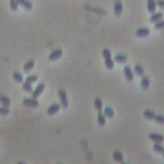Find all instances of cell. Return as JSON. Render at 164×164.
I'll return each mask as SVG.
<instances>
[{
    "label": "cell",
    "instance_id": "cell-8",
    "mask_svg": "<svg viewBox=\"0 0 164 164\" xmlns=\"http://www.w3.org/2000/svg\"><path fill=\"white\" fill-rule=\"evenodd\" d=\"M150 31L147 28H142L138 29L135 32V35L139 37H146L150 35Z\"/></svg>",
    "mask_w": 164,
    "mask_h": 164
},
{
    "label": "cell",
    "instance_id": "cell-30",
    "mask_svg": "<svg viewBox=\"0 0 164 164\" xmlns=\"http://www.w3.org/2000/svg\"><path fill=\"white\" fill-rule=\"evenodd\" d=\"M10 112V110L9 107L7 106H3L0 107V115H8Z\"/></svg>",
    "mask_w": 164,
    "mask_h": 164
},
{
    "label": "cell",
    "instance_id": "cell-34",
    "mask_svg": "<svg viewBox=\"0 0 164 164\" xmlns=\"http://www.w3.org/2000/svg\"><path fill=\"white\" fill-rule=\"evenodd\" d=\"M17 164H25L24 163H23V162H18L17 163Z\"/></svg>",
    "mask_w": 164,
    "mask_h": 164
},
{
    "label": "cell",
    "instance_id": "cell-27",
    "mask_svg": "<svg viewBox=\"0 0 164 164\" xmlns=\"http://www.w3.org/2000/svg\"><path fill=\"white\" fill-rule=\"evenodd\" d=\"M102 55H103V57L104 59H105V60L107 59L111 58V52L109 49H104L102 52Z\"/></svg>",
    "mask_w": 164,
    "mask_h": 164
},
{
    "label": "cell",
    "instance_id": "cell-25",
    "mask_svg": "<svg viewBox=\"0 0 164 164\" xmlns=\"http://www.w3.org/2000/svg\"><path fill=\"white\" fill-rule=\"evenodd\" d=\"M12 76L14 80L18 82V83H21V82L23 81V77L19 73L14 72L13 73Z\"/></svg>",
    "mask_w": 164,
    "mask_h": 164
},
{
    "label": "cell",
    "instance_id": "cell-4",
    "mask_svg": "<svg viewBox=\"0 0 164 164\" xmlns=\"http://www.w3.org/2000/svg\"><path fill=\"white\" fill-rule=\"evenodd\" d=\"M149 138L152 141H153L155 143H162L164 140V137L161 134L152 133L149 135Z\"/></svg>",
    "mask_w": 164,
    "mask_h": 164
},
{
    "label": "cell",
    "instance_id": "cell-22",
    "mask_svg": "<svg viewBox=\"0 0 164 164\" xmlns=\"http://www.w3.org/2000/svg\"><path fill=\"white\" fill-rule=\"evenodd\" d=\"M37 80H38V76L36 75V74H33V75L29 76L26 78L25 83L31 85L32 83H34L35 81H37Z\"/></svg>",
    "mask_w": 164,
    "mask_h": 164
},
{
    "label": "cell",
    "instance_id": "cell-36",
    "mask_svg": "<svg viewBox=\"0 0 164 164\" xmlns=\"http://www.w3.org/2000/svg\"><path fill=\"white\" fill-rule=\"evenodd\" d=\"M122 164H128V163H122Z\"/></svg>",
    "mask_w": 164,
    "mask_h": 164
},
{
    "label": "cell",
    "instance_id": "cell-10",
    "mask_svg": "<svg viewBox=\"0 0 164 164\" xmlns=\"http://www.w3.org/2000/svg\"><path fill=\"white\" fill-rule=\"evenodd\" d=\"M122 12V4L121 1H117L114 5V13L116 16L121 15Z\"/></svg>",
    "mask_w": 164,
    "mask_h": 164
},
{
    "label": "cell",
    "instance_id": "cell-32",
    "mask_svg": "<svg viewBox=\"0 0 164 164\" xmlns=\"http://www.w3.org/2000/svg\"><path fill=\"white\" fill-rule=\"evenodd\" d=\"M155 28L158 29L164 28V21H160L157 22L155 25Z\"/></svg>",
    "mask_w": 164,
    "mask_h": 164
},
{
    "label": "cell",
    "instance_id": "cell-6",
    "mask_svg": "<svg viewBox=\"0 0 164 164\" xmlns=\"http://www.w3.org/2000/svg\"><path fill=\"white\" fill-rule=\"evenodd\" d=\"M60 109V105L58 103H54L48 108L47 110V114L48 115H53L57 113Z\"/></svg>",
    "mask_w": 164,
    "mask_h": 164
},
{
    "label": "cell",
    "instance_id": "cell-20",
    "mask_svg": "<svg viewBox=\"0 0 164 164\" xmlns=\"http://www.w3.org/2000/svg\"><path fill=\"white\" fill-rule=\"evenodd\" d=\"M94 106L96 108V109L98 110V112H101L103 108L102 101L99 98H96L94 100Z\"/></svg>",
    "mask_w": 164,
    "mask_h": 164
},
{
    "label": "cell",
    "instance_id": "cell-16",
    "mask_svg": "<svg viewBox=\"0 0 164 164\" xmlns=\"http://www.w3.org/2000/svg\"><path fill=\"white\" fill-rule=\"evenodd\" d=\"M0 103H1L2 106L9 107L10 105V99L9 98L5 96H0Z\"/></svg>",
    "mask_w": 164,
    "mask_h": 164
},
{
    "label": "cell",
    "instance_id": "cell-7",
    "mask_svg": "<svg viewBox=\"0 0 164 164\" xmlns=\"http://www.w3.org/2000/svg\"><path fill=\"white\" fill-rule=\"evenodd\" d=\"M62 56V51L61 50H56L49 56V60L51 61H55L59 59Z\"/></svg>",
    "mask_w": 164,
    "mask_h": 164
},
{
    "label": "cell",
    "instance_id": "cell-15",
    "mask_svg": "<svg viewBox=\"0 0 164 164\" xmlns=\"http://www.w3.org/2000/svg\"><path fill=\"white\" fill-rule=\"evenodd\" d=\"M19 4H21L23 5L25 9L28 10H31L32 9V3L28 1V0H17Z\"/></svg>",
    "mask_w": 164,
    "mask_h": 164
},
{
    "label": "cell",
    "instance_id": "cell-18",
    "mask_svg": "<svg viewBox=\"0 0 164 164\" xmlns=\"http://www.w3.org/2000/svg\"><path fill=\"white\" fill-rule=\"evenodd\" d=\"M134 71L137 74L138 76H141L144 75V69L143 68V67L139 65V64H137L134 67Z\"/></svg>",
    "mask_w": 164,
    "mask_h": 164
},
{
    "label": "cell",
    "instance_id": "cell-13",
    "mask_svg": "<svg viewBox=\"0 0 164 164\" xmlns=\"http://www.w3.org/2000/svg\"><path fill=\"white\" fill-rule=\"evenodd\" d=\"M156 2L155 0H148L147 1V10L151 14L155 13L156 10Z\"/></svg>",
    "mask_w": 164,
    "mask_h": 164
},
{
    "label": "cell",
    "instance_id": "cell-28",
    "mask_svg": "<svg viewBox=\"0 0 164 164\" xmlns=\"http://www.w3.org/2000/svg\"><path fill=\"white\" fill-rule=\"evenodd\" d=\"M105 65L108 69H112L114 68V61L112 60V59L110 58V59H107L105 60Z\"/></svg>",
    "mask_w": 164,
    "mask_h": 164
},
{
    "label": "cell",
    "instance_id": "cell-17",
    "mask_svg": "<svg viewBox=\"0 0 164 164\" xmlns=\"http://www.w3.org/2000/svg\"><path fill=\"white\" fill-rule=\"evenodd\" d=\"M143 115L146 119H150V120H152V119H153L154 117H155L156 114L154 111H152V110H146L143 112Z\"/></svg>",
    "mask_w": 164,
    "mask_h": 164
},
{
    "label": "cell",
    "instance_id": "cell-9",
    "mask_svg": "<svg viewBox=\"0 0 164 164\" xmlns=\"http://www.w3.org/2000/svg\"><path fill=\"white\" fill-rule=\"evenodd\" d=\"M113 158L115 162L118 163H122L124 160V156H123L122 152L119 151H115L113 152Z\"/></svg>",
    "mask_w": 164,
    "mask_h": 164
},
{
    "label": "cell",
    "instance_id": "cell-2",
    "mask_svg": "<svg viewBox=\"0 0 164 164\" xmlns=\"http://www.w3.org/2000/svg\"><path fill=\"white\" fill-rule=\"evenodd\" d=\"M23 105L28 107L35 108L39 106V101L35 98H27L23 100Z\"/></svg>",
    "mask_w": 164,
    "mask_h": 164
},
{
    "label": "cell",
    "instance_id": "cell-21",
    "mask_svg": "<svg viewBox=\"0 0 164 164\" xmlns=\"http://www.w3.org/2000/svg\"><path fill=\"white\" fill-rule=\"evenodd\" d=\"M104 113H105V116L109 118L113 117L114 115V111L110 106H107L105 108V110H104Z\"/></svg>",
    "mask_w": 164,
    "mask_h": 164
},
{
    "label": "cell",
    "instance_id": "cell-23",
    "mask_svg": "<svg viewBox=\"0 0 164 164\" xmlns=\"http://www.w3.org/2000/svg\"><path fill=\"white\" fill-rule=\"evenodd\" d=\"M114 60L117 63H124L127 60V57L124 55H117L116 56H115Z\"/></svg>",
    "mask_w": 164,
    "mask_h": 164
},
{
    "label": "cell",
    "instance_id": "cell-33",
    "mask_svg": "<svg viewBox=\"0 0 164 164\" xmlns=\"http://www.w3.org/2000/svg\"><path fill=\"white\" fill-rule=\"evenodd\" d=\"M157 5L160 7H161V8L164 9V1L163 0H158V1H157Z\"/></svg>",
    "mask_w": 164,
    "mask_h": 164
},
{
    "label": "cell",
    "instance_id": "cell-3",
    "mask_svg": "<svg viewBox=\"0 0 164 164\" xmlns=\"http://www.w3.org/2000/svg\"><path fill=\"white\" fill-rule=\"evenodd\" d=\"M44 88H45V85L43 83H40L37 87L35 88L34 91L32 92V98L37 99L38 97L42 94V92L44 91Z\"/></svg>",
    "mask_w": 164,
    "mask_h": 164
},
{
    "label": "cell",
    "instance_id": "cell-11",
    "mask_svg": "<svg viewBox=\"0 0 164 164\" xmlns=\"http://www.w3.org/2000/svg\"><path fill=\"white\" fill-rule=\"evenodd\" d=\"M163 18V14L162 12H157L153 14L150 17V21L152 23H157V22L161 21Z\"/></svg>",
    "mask_w": 164,
    "mask_h": 164
},
{
    "label": "cell",
    "instance_id": "cell-35",
    "mask_svg": "<svg viewBox=\"0 0 164 164\" xmlns=\"http://www.w3.org/2000/svg\"><path fill=\"white\" fill-rule=\"evenodd\" d=\"M162 155H163V157H164V150H163V151L162 152Z\"/></svg>",
    "mask_w": 164,
    "mask_h": 164
},
{
    "label": "cell",
    "instance_id": "cell-31",
    "mask_svg": "<svg viewBox=\"0 0 164 164\" xmlns=\"http://www.w3.org/2000/svg\"><path fill=\"white\" fill-rule=\"evenodd\" d=\"M23 90H24L26 92H33V88H32V85L30 84L25 83V82L23 85Z\"/></svg>",
    "mask_w": 164,
    "mask_h": 164
},
{
    "label": "cell",
    "instance_id": "cell-24",
    "mask_svg": "<svg viewBox=\"0 0 164 164\" xmlns=\"http://www.w3.org/2000/svg\"><path fill=\"white\" fill-rule=\"evenodd\" d=\"M153 150L158 152V153H162V152L164 150V147L162 145L160 144V143H155L153 145V147H152Z\"/></svg>",
    "mask_w": 164,
    "mask_h": 164
},
{
    "label": "cell",
    "instance_id": "cell-1",
    "mask_svg": "<svg viewBox=\"0 0 164 164\" xmlns=\"http://www.w3.org/2000/svg\"><path fill=\"white\" fill-rule=\"evenodd\" d=\"M58 97L60 99V103L64 109H67L69 106V101L68 99V96H67L66 92L64 89H60L58 92Z\"/></svg>",
    "mask_w": 164,
    "mask_h": 164
},
{
    "label": "cell",
    "instance_id": "cell-12",
    "mask_svg": "<svg viewBox=\"0 0 164 164\" xmlns=\"http://www.w3.org/2000/svg\"><path fill=\"white\" fill-rule=\"evenodd\" d=\"M140 85L142 88L144 90H147L148 88L150 87V80L147 77H143L142 78L141 82H140Z\"/></svg>",
    "mask_w": 164,
    "mask_h": 164
},
{
    "label": "cell",
    "instance_id": "cell-26",
    "mask_svg": "<svg viewBox=\"0 0 164 164\" xmlns=\"http://www.w3.org/2000/svg\"><path fill=\"white\" fill-rule=\"evenodd\" d=\"M153 120L160 124H164V116L162 115H156L155 117H154Z\"/></svg>",
    "mask_w": 164,
    "mask_h": 164
},
{
    "label": "cell",
    "instance_id": "cell-19",
    "mask_svg": "<svg viewBox=\"0 0 164 164\" xmlns=\"http://www.w3.org/2000/svg\"><path fill=\"white\" fill-rule=\"evenodd\" d=\"M35 65V63L33 60H29L28 62L26 63L24 65V71L25 73H28L29 71H30V70L33 68V67H34Z\"/></svg>",
    "mask_w": 164,
    "mask_h": 164
},
{
    "label": "cell",
    "instance_id": "cell-14",
    "mask_svg": "<svg viewBox=\"0 0 164 164\" xmlns=\"http://www.w3.org/2000/svg\"><path fill=\"white\" fill-rule=\"evenodd\" d=\"M97 120H98V124L101 126H103L106 124V119L105 116L101 111V112H98V118H97Z\"/></svg>",
    "mask_w": 164,
    "mask_h": 164
},
{
    "label": "cell",
    "instance_id": "cell-29",
    "mask_svg": "<svg viewBox=\"0 0 164 164\" xmlns=\"http://www.w3.org/2000/svg\"><path fill=\"white\" fill-rule=\"evenodd\" d=\"M10 6L13 10L16 11L18 9L19 3L17 0H11V1H10Z\"/></svg>",
    "mask_w": 164,
    "mask_h": 164
},
{
    "label": "cell",
    "instance_id": "cell-37",
    "mask_svg": "<svg viewBox=\"0 0 164 164\" xmlns=\"http://www.w3.org/2000/svg\"><path fill=\"white\" fill-rule=\"evenodd\" d=\"M10 1H11V0H10Z\"/></svg>",
    "mask_w": 164,
    "mask_h": 164
},
{
    "label": "cell",
    "instance_id": "cell-5",
    "mask_svg": "<svg viewBox=\"0 0 164 164\" xmlns=\"http://www.w3.org/2000/svg\"><path fill=\"white\" fill-rule=\"evenodd\" d=\"M123 72H124V76L126 79L128 81H132L134 79V74L132 72L131 68L129 66H125L123 69Z\"/></svg>",
    "mask_w": 164,
    "mask_h": 164
}]
</instances>
